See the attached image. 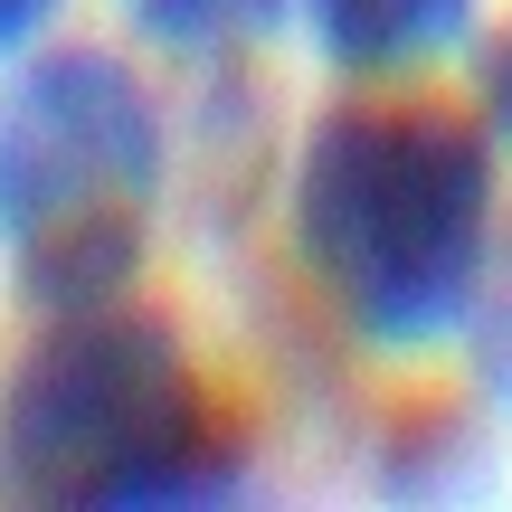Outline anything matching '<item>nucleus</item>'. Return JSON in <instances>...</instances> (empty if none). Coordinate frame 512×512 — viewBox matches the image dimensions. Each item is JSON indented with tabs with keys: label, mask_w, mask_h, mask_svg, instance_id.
Instances as JSON below:
<instances>
[{
	"label": "nucleus",
	"mask_w": 512,
	"mask_h": 512,
	"mask_svg": "<svg viewBox=\"0 0 512 512\" xmlns=\"http://www.w3.org/2000/svg\"><path fill=\"white\" fill-rule=\"evenodd\" d=\"M304 29L342 76H389L456 48L475 29V0H304Z\"/></svg>",
	"instance_id": "obj_4"
},
{
	"label": "nucleus",
	"mask_w": 512,
	"mask_h": 512,
	"mask_svg": "<svg viewBox=\"0 0 512 512\" xmlns=\"http://www.w3.org/2000/svg\"><path fill=\"white\" fill-rule=\"evenodd\" d=\"M275 0H133V19H143L152 38H171V48H209V38L228 29H256Z\"/></svg>",
	"instance_id": "obj_6"
},
{
	"label": "nucleus",
	"mask_w": 512,
	"mask_h": 512,
	"mask_svg": "<svg viewBox=\"0 0 512 512\" xmlns=\"http://www.w3.org/2000/svg\"><path fill=\"white\" fill-rule=\"evenodd\" d=\"M285 228L361 342L418 351L465 323L494 228V152L437 105H332L294 152Z\"/></svg>",
	"instance_id": "obj_1"
},
{
	"label": "nucleus",
	"mask_w": 512,
	"mask_h": 512,
	"mask_svg": "<svg viewBox=\"0 0 512 512\" xmlns=\"http://www.w3.org/2000/svg\"><path fill=\"white\" fill-rule=\"evenodd\" d=\"M48 10H57V0H0V57L29 48V38L48 29Z\"/></svg>",
	"instance_id": "obj_7"
},
{
	"label": "nucleus",
	"mask_w": 512,
	"mask_h": 512,
	"mask_svg": "<svg viewBox=\"0 0 512 512\" xmlns=\"http://www.w3.org/2000/svg\"><path fill=\"white\" fill-rule=\"evenodd\" d=\"M200 380L162 313L67 304L0 380V494L10 503H190L219 494Z\"/></svg>",
	"instance_id": "obj_2"
},
{
	"label": "nucleus",
	"mask_w": 512,
	"mask_h": 512,
	"mask_svg": "<svg viewBox=\"0 0 512 512\" xmlns=\"http://www.w3.org/2000/svg\"><path fill=\"white\" fill-rule=\"evenodd\" d=\"M162 209V114L114 48H48L0 95V247L38 313L114 304Z\"/></svg>",
	"instance_id": "obj_3"
},
{
	"label": "nucleus",
	"mask_w": 512,
	"mask_h": 512,
	"mask_svg": "<svg viewBox=\"0 0 512 512\" xmlns=\"http://www.w3.org/2000/svg\"><path fill=\"white\" fill-rule=\"evenodd\" d=\"M465 342H475V380L512 408V256L503 266L484 256V285H475V304H465Z\"/></svg>",
	"instance_id": "obj_5"
},
{
	"label": "nucleus",
	"mask_w": 512,
	"mask_h": 512,
	"mask_svg": "<svg viewBox=\"0 0 512 512\" xmlns=\"http://www.w3.org/2000/svg\"><path fill=\"white\" fill-rule=\"evenodd\" d=\"M484 105H494V124L512 133V38L494 48V67H484Z\"/></svg>",
	"instance_id": "obj_8"
}]
</instances>
